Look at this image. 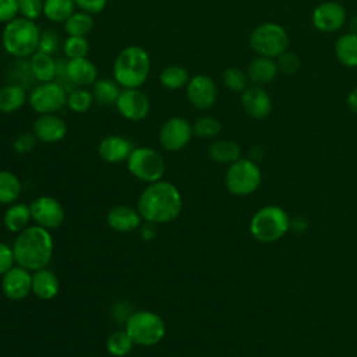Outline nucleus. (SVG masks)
<instances>
[{
    "label": "nucleus",
    "mask_w": 357,
    "mask_h": 357,
    "mask_svg": "<svg viewBox=\"0 0 357 357\" xmlns=\"http://www.w3.org/2000/svg\"><path fill=\"white\" fill-rule=\"evenodd\" d=\"M180 191L169 181L151 183L139 195L138 212L152 223H166L176 219L181 211Z\"/></svg>",
    "instance_id": "f257e3e1"
},
{
    "label": "nucleus",
    "mask_w": 357,
    "mask_h": 357,
    "mask_svg": "<svg viewBox=\"0 0 357 357\" xmlns=\"http://www.w3.org/2000/svg\"><path fill=\"white\" fill-rule=\"evenodd\" d=\"M15 262L28 269L38 271L45 268L53 254V238L47 229L42 226H31L20 231L14 247Z\"/></svg>",
    "instance_id": "f03ea898"
},
{
    "label": "nucleus",
    "mask_w": 357,
    "mask_h": 357,
    "mask_svg": "<svg viewBox=\"0 0 357 357\" xmlns=\"http://www.w3.org/2000/svg\"><path fill=\"white\" fill-rule=\"evenodd\" d=\"M149 71L151 57L138 45L124 47L113 63V78L121 88H139L148 79Z\"/></svg>",
    "instance_id": "7ed1b4c3"
},
{
    "label": "nucleus",
    "mask_w": 357,
    "mask_h": 357,
    "mask_svg": "<svg viewBox=\"0 0 357 357\" xmlns=\"http://www.w3.org/2000/svg\"><path fill=\"white\" fill-rule=\"evenodd\" d=\"M40 39V31L38 25L24 17H17L13 21L4 24L1 32L3 49L18 59L32 56L38 52Z\"/></svg>",
    "instance_id": "20e7f679"
},
{
    "label": "nucleus",
    "mask_w": 357,
    "mask_h": 357,
    "mask_svg": "<svg viewBox=\"0 0 357 357\" xmlns=\"http://www.w3.org/2000/svg\"><path fill=\"white\" fill-rule=\"evenodd\" d=\"M289 229L286 212L275 205H268L255 212L250 222L252 237L261 243H275Z\"/></svg>",
    "instance_id": "39448f33"
},
{
    "label": "nucleus",
    "mask_w": 357,
    "mask_h": 357,
    "mask_svg": "<svg viewBox=\"0 0 357 357\" xmlns=\"http://www.w3.org/2000/svg\"><path fill=\"white\" fill-rule=\"evenodd\" d=\"M126 332L134 344L153 346L163 339L166 326L158 314L152 311H137L127 318Z\"/></svg>",
    "instance_id": "423d86ee"
},
{
    "label": "nucleus",
    "mask_w": 357,
    "mask_h": 357,
    "mask_svg": "<svg viewBox=\"0 0 357 357\" xmlns=\"http://www.w3.org/2000/svg\"><path fill=\"white\" fill-rule=\"evenodd\" d=\"M250 46L259 56L276 59L287 50L289 35L279 24L264 22L251 32Z\"/></svg>",
    "instance_id": "0eeeda50"
},
{
    "label": "nucleus",
    "mask_w": 357,
    "mask_h": 357,
    "mask_svg": "<svg viewBox=\"0 0 357 357\" xmlns=\"http://www.w3.org/2000/svg\"><path fill=\"white\" fill-rule=\"evenodd\" d=\"M127 167L130 173L141 181H159L165 173V160L162 155L148 146L134 148L127 158Z\"/></svg>",
    "instance_id": "6e6552de"
},
{
    "label": "nucleus",
    "mask_w": 357,
    "mask_h": 357,
    "mask_svg": "<svg viewBox=\"0 0 357 357\" xmlns=\"http://www.w3.org/2000/svg\"><path fill=\"white\" fill-rule=\"evenodd\" d=\"M225 183L231 194L248 195L258 188L261 183V170L254 160L238 159L227 169Z\"/></svg>",
    "instance_id": "1a4fd4ad"
},
{
    "label": "nucleus",
    "mask_w": 357,
    "mask_h": 357,
    "mask_svg": "<svg viewBox=\"0 0 357 357\" xmlns=\"http://www.w3.org/2000/svg\"><path fill=\"white\" fill-rule=\"evenodd\" d=\"M28 102L38 114L56 113L66 106L67 91L57 81L39 82L31 91Z\"/></svg>",
    "instance_id": "9d476101"
},
{
    "label": "nucleus",
    "mask_w": 357,
    "mask_h": 357,
    "mask_svg": "<svg viewBox=\"0 0 357 357\" xmlns=\"http://www.w3.org/2000/svg\"><path fill=\"white\" fill-rule=\"evenodd\" d=\"M192 134L191 123L184 117L174 116L163 123L159 131V142L166 151L177 152L190 142Z\"/></svg>",
    "instance_id": "9b49d317"
},
{
    "label": "nucleus",
    "mask_w": 357,
    "mask_h": 357,
    "mask_svg": "<svg viewBox=\"0 0 357 357\" xmlns=\"http://www.w3.org/2000/svg\"><path fill=\"white\" fill-rule=\"evenodd\" d=\"M114 105L119 113L130 121L144 120L151 110L148 96L138 88H123Z\"/></svg>",
    "instance_id": "f8f14e48"
},
{
    "label": "nucleus",
    "mask_w": 357,
    "mask_h": 357,
    "mask_svg": "<svg viewBox=\"0 0 357 357\" xmlns=\"http://www.w3.org/2000/svg\"><path fill=\"white\" fill-rule=\"evenodd\" d=\"M185 93L194 107L205 110L215 103L218 89L215 81L209 75L197 74L194 77H190V81L185 85Z\"/></svg>",
    "instance_id": "ddd939ff"
},
{
    "label": "nucleus",
    "mask_w": 357,
    "mask_h": 357,
    "mask_svg": "<svg viewBox=\"0 0 357 357\" xmlns=\"http://www.w3.org/2000/svg\"><path fill=\"white\" fill-rule=\"evenodd\" d=\"M31 216L45 229H57L64 220V209L61 204L53 197H39L31 204Z\"/></svg>",
    "instance_id": "4468645a"
},
{
    "label": "nucleus",
    "mask_w": 357,
    "mask_h": 357,
    "mask_svg": "<svg viewBox=\"0 0 357 357\" xmlns=\"http://www.w3.org/2000/svg\"><path fill=\"white\" fill-rule=\"evenodd\" d=\"M312 25L321 32H335L346 22V10L336 1H325L312 11Z\"/></svg>",
    "instance_id": "2eb2a0df"
},
{
    "label": "nucleus",
    "mask_w": 357,
    "mask_h": 357,
    "mask_svg": "<svg viewBox=\"0 0 357 357\" xmlns=\"http://www.w3.org/2000/svg\"><path fill=\"white\" fill-rule=\"evenodd\" d=\"M1 289L10 300H22L32 291V275L20 265L11 268L3 275Z\"/></svg>",
    "instance_id": "dca6fc26"
},
{
    "label": "nucleus",
    "mask_w": 357,
    "mask_h": 357,
    "mask_svg": "<svg viewBox=\"0 0 357 357\" xmlns=\"http://www.w3.org/2000/svg\"><path fill=\"white\" fill-rule=\"evenodd\" d=\"M32 132L36 135L38 141L53 144L61 141L67 134L66 121L56 113L39 114L32 124Z\"/></svg>",
    "instance_id": "f3484780"
},
{
    "label": "nucleus",
    "mask_w": 357,
    "mask_h": 357,
    "mask_svg": "<svg viewBox=\"0 0 357 357\" xmlns=\"http://www.w3.org/2000/svg\"><path fill=\"white\" fill-rule=\"evenodd\" d=\"M241 105L245 113L252 119H264L272 109L271 96L261 86H250L241 92Z\"/></svg>",
    "instance_id": "a211bd4d"
},
{
    "label": "nucleus",
    "mask_w": 357,
    "mask_h": 357,
    "mask_svg": "<svg viewBox=\"0 0 357 357\" xmlns=\"http://www.w3.org/2000/svg\"><path fill=\"white\" fill-rule=\"evenodd\" d=\"M132 144L121 135H107L98 146L99 156L109 163H119L127 160L132 151Z\"/></svg>",
    "instance_id": "6ab92c4d"
},
{
    "label": "nucleus",
    "mask_w": 357,
    "mask_h": 357,
    "mask_svg": "<svg viewBox=\"0 0 357 357\" xmlns=\"http://www.w3.org/2000/svg\"><path fill=\"white\" fill-rule=\"evenodd\" d=\"M66 74L75 86H88L96 81V66L86 57L68 59L66 63Z\"/></svg>",
    "instance_id": "aec40b11"
},
{
    "label": "nucleus",
    "mask_w": 357,
    "mask_h": 357,
    "mask_svg": "<svg viewBox=\"0 0 357 357\" xmlns=\"http://www.w3.org/2000/svg\"><path fill=\"white\" fill-rule=\"evenodd\" d=\"M107 225L117 231H132L141 223V215L138 211L127 205H114L106 216Z\"/></svg>",
    "instance_id": "412c9836"
},
{
    "label": "nucleus",
    "mask_w": 357,
    "mask_h": 357,
    "mask_svg": "<svg viewBox=\"0 0 357 357\" xmlns=\"http://www.w3.org/2000/svg\"><path fill=\"white\" fill-rule=\"evenodd\" d=\"M278 71V64L273 59L259 56L250 63L247 77L255 85H266L275 79Z\"/></svg>",
    "instance_id": "4be33fe9"
},
{
    "label": "nucleus",
    "mask_w": 357,
    "mask_h": 357,
    "mask_svg": "<svg viewBox=\"0 0 357 357\" xmlns=\"http://www.w3.org/2000/svg\"><path fill=\"white\" fill-rule=\"evenodd\" d=\"M29 71L39 82L54 81L57 74V61L52 57V54L38 50L31 56Z\"/></svg>",
    "instance_id": "5701e85b"
},
{
    "label": "nucleus",
    "mask_w": 357,
    "mask_h": 357,
    "mask_svg": "<svg viewBox=\"0 0 357 357\" xmlns=\"http://www.w3.org/2000/svg\"><path fill=\"white\" fill-rule=\"evenodd\" d=\"M60 289L57 276L49 269H38L32 275V291L40 300H52Z\"/></svg>",
    "instance_id": "b1692460"
},
{
    "label": "nucleus",
    "mask_w": 357,
    "mask_h": 357,
    "mask_svg": "<svg viewBox=\"0 0 357 357\" xmlns=\"http://www.w3.org/2000/svg\"><path fill=\"white\" fill-rule=\"evenodd\" d=\"M26 102V92L21 85L10 84L0 88V112L10 114L18 112Z\"/></svg>",
    "instance_id": "393cba45"
},
{
    "label": "nucleus",
    "mask_w": 357,
    "mask_h": 357,
    "mask_svg": "<svg viewBox=\"0 0 357 357\" xmlns=\"http://www.w3.org/2000/svg\"><path fill=\"white\" fill-rule=\"evenodd\" d=\"M209 158L218 163H233L240 159V146L230 139H218L208 149Z\"/></svg>",
    "instance_id": "a878e982"
},
{
    "label": "nucleus",
    "mask_w": 357,
    "mask_h": 357,
    "mask_svg": "<svg viewBox=\"0 0 357 357\" xmlns=\"http://www.w3.org/2000/svg\"><path fill=\"white\" fill-rule=\"evenodd\" d=\"M337 60L346 67H357V35L349 32L342 35L335 45Z\"/></svg>",
    "instance_id": "bb28decb"
},
{
    "label": "nucleus",
    "mask_w": 357,
    "mask_h": 357,
    "mask_svg": "<svg viewBox=\"0 0 357 357\" xmlns=\"http://www.w3.org/2000/svg\"><path fill=\"white\" fill-rule=\"evenodd\" d=\"M31 208L22 202L13 204L4 213V225L10 231L20 233L26 229L31 219Z\"/></svg>",
    "instance_id": "cd10ccee"
},
{
    "label": "nucleus",
    "mask_w": 357,
    "mask_h": 357,
    "mask_svg": "<svg viewBox=\"0 0 357 357\" xmlns=\"http://www.w3.org/2000/svg\"><path fill=\"white\" fill-rule=\"evenodd\" d=\"M74 0H43V15L50 22H66V20L74 13Z\"/></svg>",
    "instance_id": "c85d7f7f"
},
{
    "label": "nucleus",
    "mask_w": 357,
    "mask_h": 357,
    "mask_svg": "<svg viewBox=\"0 0 357 357\" xmlns=\"http://www.w3.org/2000/svg\"><path fill=\"white\" fill-rule=\"evenodd\" d=\"M190 81L188 71L178 64H172L167 66L166 68L162 70L159 75V82L162 84L163 88L169 91H177L183 86H185Z\"/></svg>",
    "instance_id": "c756f323"
},
{
    "label": "nucleus",
    "mask_w": 357,
    "mask_h": 357,
    "mask_svg": "<svg viewBox=\"0 0 357 357\" xmlns=\"http://www.w3.org/2000/svg\"><path fill=\"white\" fill-rule=\"evenodd\" d=\"M93 29V18L85 11H74L64 22L67 36H86Z\"/></svg>",
    "instance_id": "7c9ffc66"
},
{
    "label": "nucleus",
    "mask_w": 357,
    "mask_h": 357,
    "mask_svg": "<svg viewBox=\"0 0 357 357\" xmlns=\"http://www.w3.org/2000/svg\"><path fill=\"white\" fill-rule=\"evenodd\" d=\"M92 86V95L100 105H114L121 92L120 85L109 78H99Z\"/></svg>",
    "instance_id": "2f4dec72"
},
{
    "label": "nucleus",
    "mask_w": 357,
    "mask_h": 357,
    "mask_svg": "<svg viewBox=\"0 0 357 357\" xmlns=\"http://www.w3.org/2000/svg\"><path fill=\"white\" fill-rule=\"evenodd\" d=\"M21 192L18 177L7 170H0V204L14 202Z\"/></svg>",
    "instance_id": "473e14b6"
},
{
    "label": "nucleus",
    "mask_w": 357,
    "mask_h": 357,
    "mask_svg": "<svg viewBox=\"0 0 357 357\" xmlns=\"http://www.w3.org/2000/svg\"><path fill=\"white\" fill-rule=\"evenodd\" d=\"M93 102V95L84 86H75L74 89L67 92V102L66 106H68L70 110L75 113H85L91 109Z\"/></svg>",
    "instance_id": "72a5a7b5"
},
{
    "label": "nucleus",
    "mask_w": 357,
    "mask_h": 357,
    "mask_svg": "<svg viewBox=\"0 0 357 357\" xmlns=\"http://www.w3.org/2000/svg\"><path fill=\"white\" fill-rule=\"evenodd\" d=\"M132 346L134 342L126 331H116L106 340V349L114 357L127 356L131 351Z\"/></svg>",
    "instance_id": "f704fd0d"
},
{
    "label": "nucleus",
    "mask_w": 357,
    "mask_h": 357,
    "mask_svg": "<svg viewBox=\"0 0 357 357\" xmlns=\"http://www.w3.org/2000/svg\"><path fill=\"white\" fill-rule=\"evenodd\" d=\"M222 78H223V84L226 85V88H229L233 92H244L247 89L248 77L244 71H241L237 67L225 68Z\"/></svg>",
    "instance_id": "c9c22d12"
},
{
    "label": "nucleus",
    "mask_w": 357,
    "mask_h": 357,
    "mask_svg": "<svg viewBox=\"0 0 357 357\" xmlns=\"http://www.w3.org/2000/svg\"><path fill=\"white\" fill-rule=\"evenodd\" d=\"M63 52L67 59L86 57L89 52V42L85 36H67L63 43Z\"/></svg>",
    "instance_id": "e433bc0d"
},
{
    "label": "nucleus",
    "mask_w": 357,
    "mask_h": 357,
    "mask_svg": "<svg viewBox=\"0 0 357 357\" xmlns=\"http://www.w3.org/2000/svg\"><path fill=\"white\" fill-rule=\"evenodd\" d=\"M220 128H222L220 121L211 116H204V117L198 119L195 121V124L192 126L194 134L198 137H202V138L216 137L220 132Z\"/></svg>",
    "instance_id": "4c0bfd02"
},
{
    "label": "nucleus",
    "mask_w": 357,
    "mask_h": 357,
    "mask_svg": "<svg viewBox=\"0 0 357 357\" xmlns=\"http://www.w3.org/2000/svg\"><path fill=\"white\" fill-rule=\"evenodd\" d=\"M276 59H278V61H276L278 70L286 75H294L296 73H298V70L301 67V60L294 52L286 50Z\"/></svg>",
    "instance_id": "58836bf2"
},
{
    "label": "nucleus",
    "mask_w": 357,
    "mask_h": 357,
    "mask_svg": "<svg viewBox=\"0 0 357 357\" xmlns=\"http://www.w3.org/2000/svg\"><path fill=\"white\" fill-rule=\"evenodd\" d=\"M18 14L26 20L35 21L43 14V0H17Z\"/></svg>",
    "instance_id": "ea45409f"
},
{
    "label": "nucleus",
    "mask_w": 357,
    "mask_h": 357,
    "mask_svg": "<svg viewBox=\"0 0 357 357\" xmlns=\"http://www.w3.org/2000/svg\"><path fill=\"white\" fill-rule=\"evenodd\" d=\"M60 46V39L54 31H43L40 32V39H39V46L38 50L53 54Z\"/></svg>",
    "instance_id": "a19ab883"
},
{
    "label": "nucleus",
    "mask_w": 357,
    "mask_h": 357,
    "mask_svg": "<svg viewBox=\"0 0 357 357\" xmlns=\"http://www.w3.org/2000/svg\"><path fill=\"white\" fill-rule=\"evenodd\" d=\"M36 142H38V138L33 132H21L14 139L13 146L18 153H28L35 148Z\"/></svg>",
    "instance_id": "79ce46f5"
},
{
    "label": "nucleus",
    "mask_w": 357,
    "mask_h": 357,
    "mask_svg": "<svg viewBox=\"0 0 357 357\" xmlns=\"http://www.w3.org/2000/svg\"><path fill=\"white\" fill-rule=\"evenodd\" d=\"M18 4L17 0H0V24H7L17 18Z\"/></svg>",
    "instance_id": "37998d69"
},
{
    "label": "nucleus",
    "mask_w": 357,
    "mask_h": 357,
    "mask_svg": "<svg viewBox=\"0 0 357 357\" xmlns=\"http://www.w3.org/2000/svg\"><path fill=\"white\" fill-rule=\"evenodd\" d=\"M75 6L88 14H99L105 10L107 0H74Z\"/></svg>",
    "instance_id": "c03bdc74"
},
{
    "label": "nucleus",
    "mask_w": 357,
    "mask_h": 357,
    "mask_svg": "<svg viewBox=\"0 0 357 357\" xmlns=\"http://www.w3.org/2000/svg\"><path fill=\"white\" fill-rule=\"evenodd\" d=\"M15 261L14 258V251L4 243H0V276H3L8 269L13 268V262Z\"/></svg>",
    "instance_id": "a18cd8bd"
},
{
    "label": "nucleus",
    "mask_w": 357,
    "mask_h": 357,
    "mask_svg": "<svg viewBox=\"0 0 357 357\" xmlns=\"http://www.w3.org/2000/svg\"><path fill=\"white\" fill-rule=\"evenodd\" d=\"M347 106L349 109L357 114V86L349 93L347 96Z\"/></svg>",
    "instance_id": "49530a36"
},
{
    "label": "nucleus",
    "mask_w": 357,
    "mask_h": 357,
    "mask_svg": "<svg viewBox=\"0 0 357 357\" xmlns=\"http://www.w3.org/2000/svg\"><path fill=\"white\" fill-rule=\"evenodd\" d=\"M350 32L357 35V17H354L351 21H350Z\"/></svg>",
    "instance_id": "de8ad7c7"
}]
</instances>
